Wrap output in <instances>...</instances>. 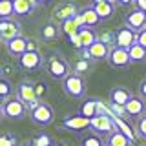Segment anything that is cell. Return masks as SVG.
Segmentation results:
<instances>
[{"label":"cell","instance_id":"obj_28","mask_svg":"<svg viewBox=\"0 0 146 146\" xmlns=\"http://www.w3.org/2000/svg\"><path fill=\"white\" fill-rule=\"evenodd\" d=\"M13 17H15L13 0H0V18H13Z\"/></svg>","mask_w":146,"mask_h":146},{"label":"cell","instance_id":"obj_46","mask_svg":"<svg viewBox=\"0 0 146 146\" xmlns=\"http://www.w3.org/2000/svg\"><path fill=\"white\" fill-rule=\"evenodd\" d=\"M26 146H33V144H26Z\"/></svg>","mask_w":146,"mask_h":146},{"label":"cell","instance_id":"obj_39","mask_svg":"<svg viewBox=\"0 0 146 146\" xmlns=\"http://www.w3.org/2000/svg\"><path fill=\"white\" fill-rule=\"evenodd\" d=\"M139 91H141V97L146 99V79H144V80H141V84H139Z\"/></svg>","mask_w":146,"mask_h":146},{"label":"cell","instance_id":"obj_41","mask_svg":"<svg viewBox=\"0 0 146 146\" xmlns=\"http://www.w3.org/2000/svg\"><path fill=\"white\" fill-rule=\"evenodd\" d=\"M53 0H36V6H48V4H51Z\"/></svg>","mask_w":146,"mask_h":146},{"label":"cell","instance_id":"obj_23","mask_svg":"<svg viewBox=\"0 0 146 146\" xmlns=\"http://www.w3.org/2000/svg\"><path fill=\"white\" fill-rule=\"evenodd\" d=\"M97 15L100 17V20H110L115 13V4H110V2H99V4H93Z\"/></svg>","mask_w":146,"mask_h":146},{"label":"cell","instance_id":"obj_22","mask_svg":"<svg viewBox=\"0 0 146 146\" xmlns=\"http://www.w3.org/2000/svg\"><path fill=\"white\" fill-rule=\"evenodd\" d=\"M13 7H15L17 17H27L35 11L36 6H33L29 0H13Z\"/></svg>","mask_w":146,"mask_h":146},{"label":"cell","instance_id":"obj_1","mask_svg":"<svg viewBox=\"0 0 146 146\" xmlns=\"http://www.w3.org/2000/svg\"><path fill=\"white\" fill-rule=\"evenodd\" d=\"M46 71H48L49 77H53V79L64 80L71 73V68H70V64H68V60L64 57L53 53L46 58Z\"/></svg>","mask_w":146,"mask_h":146},{"label":"cell","instance_id":"obj_37","mask_svg":"<svg viewBox=\"0 0 146 146\" xmlns=\"http://www.w3.org/2000/svg\"><path fill=\"white\" fill-rule=\"evenodd\" d=\"M27 51H38V42H36V38H27Z\"/></svg>","mask_w":146,"mask_h":146},{"label":"cell","instance_id":"obj_29","mask_svg":"<svg viewBox=\"0 0 146 146\" xmlns=\"http://www.w3.org/2000/svg\"><path fill=\"white\" fill-rule=\"evenodd\" d=\"M11 93H13L11 82L7 79H2V77H0V102H2V100H7L11 97Z\"/></svg>","mask_w":146,"mask_h":146},{"label":"cell","instance_id":"obj_19","mask_svg":"<svg viewBox=\"0 0 146 146\" xmlns=\"http://www.w3.org/2000/svg\"><path fill=\"white\" fill-rule=\"evenodd\" d=\"M79 113L88 119H93L95 115H99V99H88L80 104Z\"/></svg>","mask_w":146,"mask_h":146},{"label":"cell","instance_id":"obj_25","mask_svg":"<svg viewBox=\"0 0 146 146\" xmlns=\"http://www.w3.org/2000/svg\"><path fill=\"white\" fill-rule=\"evenodd\" d=\"M113 121H115L117 130H119V131H122V133H124L128 139L131 141V143H135V131H133V128L128 124V122H126L122 117H113Z\"/></svg>","mask_w":146,"mask_h":146},{"label":"cell","instance_id":"obj_18","mask_svg":"<svg viewBox=\"0 0 146 146\" xmlns=\"http://www.w3.org/2000/svg\"><path fill=\"white\" fill-rule=\"evenodd\" d=\"M131 99V93L126 88H113L110 91V102L119 104V106H126V102Z\"/></svg>","mask_w":146,"mask_h":146},{"label":"cell","instance_id":"obj_33","mask_svg":"<svg viewBox=\"0 0 146 146\" xmlns=\"http://www.w3.org/2000/svg\"><path fill=\"white\" fill-rule=\"evenodd\" d=\"M137 133H139V137H143V139H146V115H141L139 119H137Z\"/></svg>","mask_w":146,"mask_h":146},{"label":"cell","instance_id":"obj_36","mask_svg":"<svg viewBox=\"0 0 146 146\" xmlns=\"http://www.w3.org/2000/svg\"><path fill=\"white\" fill-rule=\"evenodd\" d=\"M33 86H35V91H36V95H38V99L40 97H44L46 95V90H48V86L44 84V82H33Z\"/></svg>","mask_w":146,"mask_h":146},{"label":"cell","instance_id":"obj_20","mask_svg":"<svg viewBox=\"0 0 146 146\" xmlns=\"http://www.w3.org/2000/svg\"><path fill=\"white\" fill-rule=\"evenodd\" d=\"M79 38H80V48H90L93 42H97V40H99V36L93 31V27L84 26V27H80V29H79Z\"/></svg>","mask_w":146,"mask_h":146},{"label":"cell","instance_id":"obj_43","mask_svg":"<svg viewBox=\"0 0 146 146\" xmlns=\"http://www.w3.org/2000/svg\"><path fill=\"white\" fill-rule=\"evenodd\" d=\"M4 117H6V115H4V108H2V104H0V121H2Z\"/></svg>","mask_w":146,"mask_h":146},{"label":"cell","instance_id":"obj_32","mask_svg":"<svg viewBox=\"0 0 146 146\" xmlns=\"http://www.w3.org/2000/svg\"><path fill=\"white\" fill-rule=\"evenodd\" d=\"M99 40L104 42L106 46H115V33H111V31H104V33L99 35Z\"/></svg>","mask_w":146,"mask_h":146},{"label":"cell","instance_id":"obj_45","mask_svg":"<svg viewBox=\"0 0 146 146\" xmlns=\"http://www.w3.org/2000/svg\"><path fill=\"white\" fill-rule=\"evenodd\" d=\"M0 77H2V70H0Z\"/></svg>","mask_w":146,"mask_h":146},{"label":"cell","instance_id":"obj_14","mask_svg":"<svg viewBox=\"0 0 146 146\" xmlns=\"http://www.w3.org/2000/svg\"><path fill=\"white\" fill-rule=\"evenodd\" d=\"M6 48H7V53L13 55V57H20V55H24L27 51V38H24L22 35L15 36V38H11L9 42H6Z\"/></svg>","mask_w":146,"mask_h":146},{"label":"cell","instance_id":"obj_17","mask_svg":"<svg viewBox=\"0 0 146 146\" xmlns=\"http://www.w3.org/2000/svg\"><path fill=\"white\" fill-rule=\"evenodd\" d=\"M79 15L82 17V22H84V26H88V27H95V26L100 22V17L97 15V11H95L93 6L82 7L80 11H79Z\"/></svg>","mask_w":146,"mask_h":146},{"label":"cell","instance_id":"obj_24","mask_svg":"<svg viewBox=\"0 0 146 146\" xmlns=\"http://www.w3.org/2000/svg\"><path fill=\"white\" fill-rule=\"evenodd\" d=\"M106 144H110V146H131L133 143H131L128 137L122 133V131H113L111 135H108V141H106Z\"/></svg>","mask_w":146,"mask_h":146},{"label":"cell","instance_id":"obj_9","mask_svg":"<svg viewBox=\"0 0 146 146\" xmlns=\"http://www.w3.org/2000/svg\"><path fill=\"white\" fill-rule=\"evenodd\" d=\"M91 126V119L80 115V113H77V115H71V117H66L62 121V128L68 131H73V133H80V131L88 130Z\"/></svg>","mask_w":146,"mask_h":146},{"label":"cell","instance_id":"obj_38","mask_svg":"<svg viewBox=\"0 0 146 146\" xmlns=\"http://www.w3.org/2000/svg\"><path fill=\"white\" fill-rule=\"evenodd\" d=\"M137 42L143 46V48H146V27L143 31H139V35H137Z\"/></svg>","mask_w":146,"mask_h":146},{"label":"cell","instance_id":"obj_8","mask_svg":"<svg viewBox=\"0 0 146 146\" xmlns=\"http://www.w3.org/2000/svg\"><path fill=\"white\" fill-rule=\"evenodd\" d=\"M79 11H80V9L77 7L75 2H62V4H58V6H55L51 17H53V22H57V24L60 26V24H64L66 20L73 18Z\"/></svg>","mask_w":146,"mask_h":146},{"label":"cell","instance_id":"obj_34","mask_svg":"<svg viewBox=\"0 0 146 146\" xmlns=\"http://www.w3.org/2000/svg\"><path fill=\"white\" fill-rule=\"evenodd\" d=\"M90 68H91V62L90 60H82V58H80V60L75 64V71H73V73H77V75L82 77V73H86Z\"/></svg>","mask_w":146,"mask_h":146},{"label":"cell","instance_id":"obj_3","mask_svg":"<svg viewBox=\"0 0 146 146\" xmlns=\"http://www.w3.org/2000/svg\"><path fill=\"white\" fill-rule=\"evenodd\" d=\"M17 97L26 104L29 111L35 110L40 104V99H38V95H36V91H35V86L31 84V82H27V80H22L20 84L17 86Z\"/></svg>","mask_w":146,"mask_h":146},{"label":"cell","instance_id":"obj_2","mask_svg":"<svg viewBox=\"0 0 146 146\" xmlns=\"http://www.w3.org/2000/svg\"><path fill=\"white\" fill-rule=\"evenodd\" d=\"M62 86H64L66 95L71 97V99H82L86 95L84 80H82V77L77 75V73H70V75L62 80Z\"/></svg>","mask_w":146,"mask_h":146},{"label":"cell","instance_id":"obj_12","mask_svg":"<svg viewBox=\"0 0 146 146\" xmlns=\"http://www.w3.org/2000/svg\"><path fill=\"white\" fill-rule=\"evenodd\" d=\"M137 35H139V33H137V31H133V29H130L128 26L119 27V29L115 31V46L130 49L131 46L137 42Z\"/></svg>","mask_w":146,"mask_h":146},{"label":"cell","instance_id":"obj_5","mask_svg":"<svg viewBox=\"0 0 146 146\" xmlns=\"http://www.w3.org/2000/svg\"><path fill=\"white\" fill-rule=\"evenodd\" d=\"M2 108H4V115L7 119H13V121L26 117V113H27V106L18 97H9L7 100H4Z\"/></svg>","mask_w":146,"mask_h":146},{"label":"cell","instance_id":"obj_11","mask_svg":"<svg viewBox=\"0 0 146 146\" xmlns=\"http://www.w3.org/2000/svg\"><path fill=\"white\" fill-rule=\"evenodd\" d=\"M42 62H44V58H42V55L38 51H26L24 55L18 57V66H20L22 70H26V71L38 70V68L42 66Z\"/></svg>","mask_w":146,"mask_h":146},{"label":"cell","instance_id":"obj_26","mask_svg":"<svg viewBox=\"0 0 146 146\" xmlns=\"http://www.w3.org/2000/svg\"><path fill=\"white\" fill-rule=\"evenodd\" d=\"M130 57H131V62H141V60H146V48H143L139 42H135L130 49Z\"/></svg>","mask_w":146,"mask_h":146},{"label":"cell","instance_id":"obj_27","mask_svg":"<svg viewBox=\"0 0 146 146\" xmlns=\"http://www.w3.org/2000/svg\"><path fill=\"white\" fill-rule=\"evenodd\" d=\"M60 29L66 33V36L70 38V36H73V35H77L79 33V29H80V26L75 22V17L73 18H70V20H66L64 24H60Z\"/></svg>","mask_w":146,"mask_h":146},{"label":"cell","instance_id":"obj_40","mask_svg":"<svg viewBox=\"0 0 146 146\" xmlns=\"http://www.w3.org/2000/svg\"><path fill=\"white\" fill-rule=\"evenodd\" d=\"M135 7L146 13V0H135Z\"/></svg>","mask_w":146,"mask_h":146},{"label":"cell","instance_id":"obj_47","mask_svg":"<svg viewBox=\"0 0 146 146\" xmlns=\"http://www.w3.org/2000/svg\"><path fill=\"white\" fill-rule=\"evenodd\" d=\"M104 146H110V144H104Z\"/></svg>","mask_w":146,"mask_h":146},{"label":"cell","instance_id":"obj_13","mask_svg":"<svg viewBox=\"0 0 146 146\" xmlns=\"http://www.w3.org/2000/svg\"><path fill=\"white\" fill-rule=\"evenodd\" d=\"M126 26L130 27V29H133V31H143L144 27H146V13L144 11H141V9H133V11H130L126 15Z\"/></svg>","mask_w":146,"mask_h":146},{"label":"cell","instance_id":"obj_4","mask_svg":"<svg viewBox=\"0 0 146 146\" xmlns=\"http://www.w3.org/2000/svg\"><path fill=\"white\" fill-rule=\"evenodd\" d=\"M90 130L97 135H111L113 131H117V126H115L113 117L106 115V113H99V115H95L91 119Z\"/></svg>","mask_w":146,"mask_h":146},{"label":"cell","instance_id":"obj_15","mask_svg":"<svg viewBox=\"0 0 146 146\" xmlns=\"http://www.w3.org/2000/svg\"><path fill=\"white\" fill-rule=\"evenodd\" d=\"M88 51L91 55V60H104V58H108L110 55V46H106L104 42H100V40H97V42H93L88 48Z\"/></svg>","mask_w":146,"mask_h":146},{"label":"cell","instance_id":"obj_35","mask_svg":"<svg viewBox=\"0 0 146 146\" xmlns=\"http://www.w3.org/2000/svg\"><path fill=\"white\" fill-rule=\"evenodd\" d=\"M18 143H17V139L13 135H9V133H6V135H0V146H17Z\"/></svg>","mask_w":146,"mask_h":146},{"label":"cell","instance_id":"obj_44","mask_svg":"<svg viewBox=\"0 0 146 146\" xmlns=\"http://www.w3.org/2000/svg\"><path fill=\"white\" fill-rule=\"evenodd\" d=\"M93 4H99V2H106V0H91Z\"/></svg>","mask_w":146,"mask_h":146},{"label":"cell","instance_id":"obj_10","mask_svg":"<svg viewBox=\"0 0 146 146\" xmlns=\"http://www.w3.org/2000/svg\"><path fill=\"white\" fill-rule=\"evenodd\" d=\"M20 35V24L15 18H0V40L9 42Z\"/></svg>","mask_w":146,"mask_h":146},{"label":"cell","instance_id":"obj_16","mask_svg":"<svg viewBox=\"0 0 146 146\" xmlns=\"http://www.w3.org/2000/svg\"><path fill=\"white\" fill-rule=\"evenodd\" d=\"M126 113L128 115H131V117H141V115H144V100L141 99V97H133L131 95V99L126 102Z\"/></svg>","mask_w":146,"mask_h":146},{"label":"cell","instance_id":"obj_6","mask_svg":"<svg viewBox=\"0 0 146 146\" xmlns=\"http://www.w3.org/2000/svg\"><path fill=\"white\" fill-rule=\"evenodd\" d=\"M55 119V111L48 102H40L35 110H31V121L36 126H49Z\"/></svg>","mask_w":146,"mask_h":146},{"label":"cell","instance_id":"obj_31","mask_svg":"<svg viewBox=\"0 0 146 146\" xmlns=\"http://www.w3.org/2000/svg\"><path fill=\"white\" fill-rule=\"evenodd\" d=\"M31 144H33V146H53V141H51V137H49V135L42 133V135H36Z\"/></svg>","mask_w":146,"mask_h":146},{"label":"cell","instance_id":"obj_30","mask_svg":"<svg viewBox=\"0 0 146 146\" xmlns=\"http://www.w3.org/2000/svg\"><path fill=\"white\" fill-rule=\"evenodd\" d=\"M106 143H102V139L95 133V135H86V137H82V141H80V146H104Z\"/></svg>","mask_w":146,"mask_h":146},{"label":"cell","instance_id":"obj_21","mask_svg":"<svg viewBox=\"0 0 146 146\" xmlns=\"http://www.w3.org/2000/svg\"><path fill=\"white\" fill-rule=\"evenodd\" d=\"M58 36V26L57 22H46V24L40 27V38L44 42H49V40H55Z\"/></svg>","mask_w":146,"mask_h":146},{"label":"cell","instance_id":"obj_7","mask_svg":"<svg viewBox=\"0 0 146 146\" xmlns=\"http://www.w3.org/2000/svg\"><path fill=\"white\" fill-rule=\"evenodd\" d=\"M108 62L113 70H124V68L130 66L131 62V57H130V51L126 48H119V46H113L111 51L108 55Z\"/></svg>","mask_w":146,"mask_h":146},{"label":"cell","instance_id":"obj_42","mask_svg":"<svg viewBox=\"0 0 146 146\" xmlns=\"http://www.w3.org/2000/svg\"><path fill=\"white\" fill-rule=\"evenodd\" d=\"M121 6H130V4H135V0H119Z\"/></svg>","mask_w":146,"mask_h":146},{"label":"cell","instance_id":"obj_48","mask_svg":"<svg viewBox=\"0 0 146 146\" xmlns=\"http://www.w3.org/2000/svg\"><path fill=\"white\" fill-rule=\"evenodd\" d=\"M143 146H146V144H143Z\"/></svg>","mask_w":146,"mask_h":146}]
</instances>
